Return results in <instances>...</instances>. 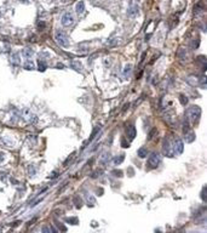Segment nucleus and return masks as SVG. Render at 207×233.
Segmentation results:
<instances>
[{"mask_svg": "<svg viewBox=\"0 0 207 233\" xmlns=\"http://www.w3.org/2000/svg\"><path fill=\"white\" fill-rule=\"evenodd\" d=\"M57 68H59V69H61V68H64V64H62V63H58V64H57Z\"/></svg>", "mask_w": 207, "mask_h": 233, "instance_id": "obj_35", "label": "nucleus"}, {"mask_svg": "<svg viewBox=\"0 0 207 233\" xmlns=\"http://www.w3.org/2000/svg\"><path fill=\"white\" fill-rule=\"evenodd\" d=\"M46 68H47V64H46V61H45V58L39 57V60H38V69L40 72H45V71H46Z\"/></svg>", "mask_w": 207, "mask_h": 233, "instance_id": "obj_10", "label": "nucleus"}, {"mask_svg": "<svg viewBox=\"0 0 207 233\" xmlns=\"http://www.w3.org/2000/svg\"><path fill=\"white\" fill-rule=\"evenodd\" d=\"M137 154L139 155V158H145V157L148 155V149H147V148H144V147L139 148L138 151H137Z\"/></svg>", "mask_w": 207, "mask_h": 233, "instance_id": "obj_16", "label": "nucleus"}, {"mask_svg": "<svg viewBox=\"0 0 207 233\" xmlns=\"http://www.w3.org/2000/svg\"><path fill=\"white\" fill-rule=\"evenodd\" d=\"M121 143H122V147H125V148H127V147H128V143H126V141H125L124 138L121 140Z\"/></svg>", "mask_w": 207, "mask_h": 233, "instance_id": "obj_33", "label": "nucleus"}, {"mask_svg": "<svg viewBox=\"0 0 207 233\" xmlns=\"http://www.w3.org/2000/svg\"><path fill=\"white\" fill-rule=\"evenodd\" d=\"M126 135H127V138L128 140H132L136 137V128L133 126V125H130L128 128H127V130H126Z\"/></svg>", "mask_w": 207, "mask_h": 233, "instance_id": "obj_9", "label": "nucleus"}, {"mask_svg": "<svg viewBox=\"0 0 207 233\" xmlns=\"http://www.w3.org/2000/svg\"><path fill=\"white\" fill-rule=\"evenodd\" d=\"M109 155H110V154H108V153H103L102 159H101V160H102V163H105V162H107V159L109 158Z\"/></svg>", "mask_w": 207, "mask_h": 233, "instance_id": "obj_29", "label": "nucleus"}, {"mask_svg": "<svg viewBox=\"0 0 207 233\" xmlns=\"http://www.w3.org/2000/svg\"><path fill=\"white\" fill-rule=\"evenodd\" d=\"M179 101H180V103H182V105H183V106H185L186 105V103H188V98H186L184 95H180L179 96Z\"/></svg>", "mask_w": 207, "mask_h": 233, "instance_id": "obj_24", "label": "nucleus"}, {"mask_svg": "<svg viewBox=\"0 0 207 233\" xmlns=\"http://www.w3.org/2000/svg\"><path fill=\"white\" fill-rule=\"evenodd\" d=\"M65 221H67V222H73L72 225H77V224H78V219H77V217H72V219H67Z\"/></svg>", "mask_w": 207, "mask_h": 233, "instance_id": "obj_28", "label": "nucleus"}, {"mask_svg": "<svg viewBox=\"0 0 207 233\" xmlns=\"http://www.w3.org/2000/svg\"><path fill=\"white\" fill-rule=\"evenodd\" d=\"M162 149H164V154L166 155V157H173V148H172L171 143L167 141V140H165Z\"/></svg>", "mask_w": 207, "mask_h": 233, "instance_id": "obj_6", "label": "nucleus"}, {"mask_svg": "<svg viewBox=\"0 0 207 233\" xmlns=\"http://www.w3.org/2000/svg\"><path fill=\"white\" fill-rule=\"evenodd\" d=\"M206 85H207L206 78L205 77H201L200 78V86H201V89H206Z\"/></svg>", "mask_w": 207, "mask_h": 233, "instance_id": "obj_22", "label": "nucleus"}, {"mask_svg": "<svg viewBox=\"0 0 207 233\" xmlns=\"http://www.w3.org/2000/svg\"><path fill=\"white\" fill-rule=\"evenodd\" d=\"M28 173H29V176H35L37 170H35V168L33 167V165H30V167L28 168Z\"/></svg>", "mask_w": 207, "mask_h": 233, "instance_id": "obj_23", "label": "nucleus"}, {"mask_svg": "<svg viewBox=\"0 0 207 233\" xmlns=\"http://www.w3.org/2000/svg\"><path fill=\"white\" fill-rule=\"evenodd\" d=\"M124 159H125V154H120L119 157H115L113 159V162H114V165H119L124 162Z\"/></svg>", "mask_w": 207, "mask_h": 233, "instance_id": "obj_17", "label": "nucleus"}, {"mask_svg": "<svg viewBox=\"0 0 207 233\" xmlns=\"http://www.w3.org/2000/svg\"><path fill=\"white\" fill-rule=\"evenodd\" d=\"M113 174H114V176H116V177H121V176H122V171H121V170H114Z\"/></svg>", "mask_w": 207, "mask_h": 233, "instance_id": "obj_27", "label": "nucleus"}, {"mask_svg": "<svg viewBox=\"0 0 207 233\" xmlns=\"http://www.w3.org/2000/svg\"><path fill=\"white\" fill-rule=\"evenodd\" d=\"M99 129H101V128H98V126L95 129V130H93V132H92V135H91V137L89 138V142H90V141H92V140H93V138L96 137V135H97V132L99 131Z\"/></svg>", "mask_w": 207, "mask_h": 233, "instance_id": "obj_25", "label": "nucleus"}, {"mask_svg": "<svg viewBox=\"0 0 207 233\" xmlns=\"http://www.w3.org/2000/svg\"><path fill=\"white\" fill-rule=\"evenodd\" d=\"M118 43H119V39H118V38H109L107 41H105V45L114 46V45H116Z\"/></svg>", "mask_w": 207, "mask_h": 233, "instance_id": "obj_18", "label": "nucleus"}, {"mask_svg": "<svg viewBox=\"0 0 207 233\" xmlns=\"http://www.w3.org/2000/svg\"><path fill=\"white\" fill-rule=\"evenodd\" d=\"M70 68H73L77 72H81L83 71V64L80 63L79 61H72L70 62Z\"/></svg>", "mask_w": 207, "mask_h": 233, "instance_id": "obj_11", "label": "nucleus"}, {"mask_svg": "<svg viewBox=\"0 0 207 233\" xmlns=\"http://www.w3.org/2000/svg\"><path fill=\"white\" fill-rule=\"evenodd\" d=\"M75 11H77L78 15H83L85 12V3L84 1H79L75 6Z\"/></svg>", "mask_w": 207, "mask_h": 233, "instance_id": "obj_12", "label": "nucleus"}, {"mask_svg": "<svg viewBox=\"0 0 207 233\" xmlns=\"http://www.w3.org/2000/svg\"><path fill=\"white\" fill-rule=\"evenodd\" d=\"M34 55V51L30 49V48H24L22 50V56L23 57H26V58H30L32 56Z\"/></svg>", "mask_w": 207, "mask_h": 233, "instance_id": "obj_13", "label": "nucleus"}, {"mask_svg": "<svg viewBox=\"0 0 207 233\" xmlns=\"http://www.w3.org/2000/svg\"><path fill=\"white\" fill-rule=\"evenodd\" d=\"M18 1H21V3H23V4H28L29 0H18Z\"/></svg>", "mask_w": 207, "mask_h": 233, "instance_id": "obj_36", "label": "nucleus"}, {"mask_svg": "<svg viewBox=\"0 0 207 233\" xmlns=\"http://www.w3.org/2000/svg\"><path fill=\"white\" fill-rule=\"evenodd\" d=\"M186 115L193 123H196L201 117V108L199 106H191L186 112Z\"/></svg>", "mask_w": 207, "mask_h": 233, "instance_id": "obj_2", "label": "nucleus"}, {"mask_svg": "<svg viewBox=\"0 0 207 233\" xmlns=\"http://www.w3.org/2000/svg\"><path fill=\"white\" fill-rule=\"evenodd\" d=\"M160 162H161V157H160V154H159V153H156V152H154V153H151V154L149 155L147 165H148L149 168H151V169H155V168H158V167H159Z\"/></svg>", "mask_w": 207, "mask_h": 233, "instance_id": "obj_3", "label": "nucleus"}, {"mask_svg": "<svg viewBox=\"0 0 207 233\" xmlns=\"http://www.w3.org/2000/svg\"><path fill=\"white\" fill-rule=\"evenodd\" d=\"M138 12H139V6L138 5H131V6L128 7V10H127V15L130 17L137 16Z\"/></svg>", "mask_w": 207, "mask_h": 233, "instance_id": "obj_8", "label": "nucleus"}, {"mask_svg": "<svg viewBox=\"0 0 207 233\" xmlns=\"http://www.w3.org/2000/svg\"><path fill=\"white\" fill-rule=\"evenodd\" d=\"M41 231H43V232H52V231L55 232V230L52 228V227H49V226H45Z\"/></svg>", "mask_w": 207, "mask_h": 233, "instance_id": "obj_30", "label": "nucleus"}, {"mask_svg": "<svg viewBox=\"0 0 207 233\" xmlns=\"http://www.w3.org/2000/svg\"><path fill=\"white\" fill-rule=\"evenodd\" d=\"M10 62H11V64L13 67H18L19 64H21V58H19V54L18 52H13L11 55V57H10Z\"/></svg>", "mask_w": 207, "mask_h": 233, "instance_id": "obj_7", "label": "nucleus"}, {"mask_svg": "<svg viewBox=\"0 0 207 233\" xmlns=\"http://www.w3.org/2000/svg\"><path fill=\"white\" fill-rule=\"evenodd\" d=\"M89 50H90V48L86 44H80L79 45V51L80 52H85V51H89Z\"/></svg>", "mask_w": 207, "mask_h": 233, "instance_id": "obj_21", "label": "nucleus"}, {"mask_svg": "<svg viewBox=\"0 0 207 233\" xmlns=\"http://www.w3.org/2000/svg\"><path fill=\"white\" fill-rule=\"evenodd\" d=\"M184 140L188 143H190V142H193L194 140H195V134L193 132V131H186L185 132V136H184Z\"/></svg>", "mask_w": 207, "mask_h": 233, "instance_id": "obj_14", "label": "nucleus"}, {"mask_svg": "<svg viewBox=\"0 0 207 233\" xmlns=\"http://www.w3.org/2000/svg\"><path fill=\"white\" fill-rule=\"evenodd\" d=\"M55 40H56V43L59 46H62V48H67V46H69L68 35L61 29H57L56 32H55Z\"/></svg>", "mask_w": 207, "mask_h": 233, "instance_id": "obj_1", "label": "nucleus"}, {"mask_svg": "<svg viewBox=\"0 0 207 233\" xmlns=\"http://www.w3.org/2000/svg\"><path fill=\"white\" fill-rule=\"evenodd\" d=\"M131 71H132V64H126L125 66V69H124V77L127 78L131 73Z\"/></svg>", "mask_w": 207, "mask_h": 233, "instance_id": "obj_19", "label": "nucleus"}, {"mask_svg": "<svg viewBox=\"0 0 207 233\" xmlns=\"http://www.w3.org/2000/svg\"><path fill=\"white\" fill-rule=\"evenodd\" d=\"M86 200H87L89 205H91V206H93V205L96 204V199H95V197H93V195L87 194V195H86Z\"/></svg>", "mask_w": 207, "mask_h": 233, "instance_id": "obj_20", "label": "nucleus"}, {"mask_svg": "<svg viewBox=\"0 0 207 233\" xmlns=\"http://www.w3.org/2000/svg\"><path fill=\"white\" fill-rule=\"evenodd\" d=\"M0 16H1V12H0Z\"/></svg>", "mask_w": 207, "mask_h": 233, "instance_id": "obj_39", "label": "nucleus"}, {"mask_svg": "<svg viewBox=\"0 0 207 233\" xmlns=\"http://www.w3.org/2000/svg\"><path fill=\"white\" fill-rule=\"evenodd\" d=\"M4 155H5L4 153H0V160H3V159H4Z\"/></svg>", "mask_w": 207, "mask_h": 233, "instance_id": "obj_37", "label": "nucleus"}, {"mask_svg": "<svg viewBox=\"0 0 207 233\" xmlns=\"http://www.w3.org/2000/svg\"><path fill=\"white\" fill-rule=\"evenodd\" d=\"M23 67H24V69H27V71H33V69L35 68V66H34V62H33L32 60H27L26 62H24Z\"/></svg>", "mask_w": 207, "mask_h": 233, "instance_id": "obj_15", "label": "nucleus"}, {"mask_svg": "<svg viewBox=\"0 0 207 233\" xmlns=\"http://www.w3.org/2000/svg\"><path fill=\"white\" fill-rule=\"evenodd\" d=\"M57 176H58V173H57V171H53V173H52L51 175L49 176V179H56Z\"/></svg>", "mask_w": 207, "mask_h": 233, "instance_id": "obj_32", "label": "nucleus"}, {"mask_svg": "<svg viewBox=\"0 0 207 233\" xmlns=\"http://www.w3.org/2000/svg\"><path fill=\"white\" fill-rule=\"evenodd\" d=\"M172 148H173V154H177V155L182 154V153H183V151H184V143H183V141L179 140V138H177L174 141Z\"/></svg>", "mask_w": 207, "mask_h": 233, "instance_id": "obj_5", "label": "nucleus"}, {"mask_svg": "<svg viewBox=\"0 0 207 233\" xmlns=\"http://www.w3.org/2000/svg\"><path fill=\"white\" fill-rule=\"evenodd\" d=\"M90 1H96V0H90Z\"/></svg>", "mask_w": 207, "mask_h": 233, "instance_id": "obj_38", "label": "nucleus"}, {"mask_svg": "<svg viewBox=\"0 0 207 233\" xmlns=\"http://www.w3.org/2000/svg\"><path fill=\"white\" fill-rule=\"evenodd\" d=\"M206 192H207V189H206V187H204L202 192H201V199H202L204 201H206Z\"/></svg>", "mask_w": 207, "mask_h": 233, "instance_id": "obj_26", "label": "nucleus"}, {"mask_svg": "<svg viewBox=\"0 0 207 233\" xmlns=\"http://www.w3.org/2000/svg\"><path fill=\"white\" fill-rule=\"evenodd\" d=\"M103 62H104V66H107V67L112 64V60H108V57H105Z\"/></svg>", "mask_w": 207, "mask_h": 233, "instance_id": "obj_31", "label": "nucleus"}, {"mask_svg": "<svg viewBox=\"0 0 207 233\" xmlns=\"http://www.w3.org/2000/svg\"><path fill=\"white\" fill-rule=\"evenodd\" d=\"M61 22L64 27H72V26L75 23V16L72 12H65L62 18H61Z\"/></svg>", "mask_w": 207, "mask_h": 233, "instance_id": "obj_4", "label": "nucleus"}, {"mask_svg": "<svg viewBox=\"0 0 207 233\" xmlns=\"http://www.w3.org/2000/svg\"><path fill=\"white\" fill-rule=\"evenodd\" d=\"M38 27H39V28H44V27H45V23H44V22H41V23H40V22H39V24H38Z\"/></svg>", "mask_w": 207, "mask_h": 233, "instance_id": "obj_34", "label": "nucleus"}]
</instances>
